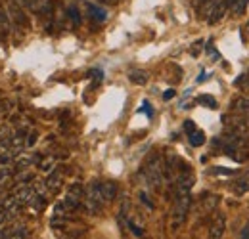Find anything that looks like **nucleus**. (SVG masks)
<instances>
[{
	"instance_id": "26",
	"label": "nucleus",
	"mask_w": 249,
	"mask_h": 239,
	"mask_svg": "<svg viewBox=\"0 0 249 239\" xmlns=\"http://www.w3.org/2000/svg\"><path fill=\"white\" fill-rule=\"evenodd\" d=\"M67 14H69V19L73 21V25L79 27V25H81V14H79L77 6H69V8H67Z\"/></svg>"
},
{
	"instance_id": "16",
	"label": "nucleus",
	"mask_w": 249,
	"mask_h": 239,
	"mask_svg": "<svg viewBox=\"0 0 249 239\" xmlns=\"http://www.w3.org/2000/svg\"><path fill=\"white\" fill-rule=\"evenodd\" d=\"M128 81H130L132 85L142 86V85H146V83H148V73H146V71H142V69H134V71H130V73H128Z\"/></svg>"
},
{
	"instance_id": "15",
	"label": "nucleus",
	"mask_w": 249,
	"mask_h": 239,
	"mask_svg": "<svg viewBox=\"0 0 249 239\" xmlns=\"http://www.w3.org/2000/svg\"><path fill=\"white\" fill-rule=\"evenodd\" d=\"M27 238H29L27 226H14V228H10V230L4 234L2 239H27Z\"/></svg>"
},
{
	"instance_id": "31",
	"label": "nucleus",
	"mask_w": 249,
	"mask_h": 239,
	"mask_svg": "<svg viewBox=\"0 0 249 239\" xmlns=\"http://www.w3.org/2000/svg\"><path fill=\"white\" fill-rule=\"evenodd\" d=\"M36 140H38V134H36V132H29V134H27V140H25V146H27V148H33Z\"/></svg>"
},
{
	"instance_id": "21",
	"label": "nucleus",
	"mask_w": 249,
	"mask_h": 239,
	"mask_svg": "<svg viewBox=\"0 0 249 239\" xmlns=\"http://www.w3.org/2000/svg\"><path fill=\"white\" fill-rule=\"evenodd\" d=\"M31 165H33V155H25V153H21V157L16 161V171L23 172V171H27Z\"/></svg>"
},
{
	"instance_id": "10",
	"label": "nucleus",
	"mask_w": 249,
	"mask_h": 239,
	"mask_svg": "<svg viewBox=\"0 0 249 239\" xmlns=\"http://www.w3.org/2000/svg\"><path fill=\"white\" fill-rule=\"evenodd\" d=\"M14 197H16V201L19 203V205H29L33 201V197H35V191H33L31 186H21V188H18L16 189V193H14Z\"/></svg>"
},
{
	"instance_id": "30",
	"label": "nucleus",
	"mask_w": 249,
	"mask_h": 239,
	"mask_svg": "<svg viewBox=\"0 0 249 239\" xmlns=\"http://www.w3.org/2000/svg\"><path fill=\"white\" fill-rule=\"evenodd\" d=\"M10 111H12V102H10V100L0 102V113H2V115H8Z\"/></svg>"
},
{
	"instance_id": "29",
	"label": "nucleus",
	"mask_w": 249,
	"mask_h": 239,
	"mask_svg": "<svg viewBox=\"0 0 249 239\" xmlns=\"http://www.w3.org/2000/svg\"><path fill=\"white\" fill-rule=\"evenodd\" d=\"M12 220V216H10V212L4 209L2 205H0V226H6L8 222Z\"/></svg>"
},
{
	"instance_id": "5",
	"label": "nucleus",
	"mask_w": 249,
	"mask_h": 239,
	"mask_svg": "<svg viewBox=\"0 0 249 239\" xmlns=\"http://www.w3.org/2000/svg\"><path fill=\"white\" fill-rule=\"evenodd\" d=\"M104 195H102V189H100V182H92L87 189H85V205L87 209L90 210L92 214L100 212L104 207Z\"/></svg>"
},
{
	"instance_id": "6",
	"label": "nucleus",
	"mask_w": 249,
	"mask_h": 239,
	"mask_svg": "<svg viewBox=\"0 0 249 239\" xmlns=\"http://www.w3.org/2000/svg\"><path fill=\"white\" fill-rule=\"evenodd\" d=\"M224 230H226V218L222 212H215L211 224H209V230H207V236L209 239H222L224 236Z\"/></svg>"
},
{
	"instance_id": "32",
	"label": "nucleus",
	"mask_w": 249,
	"mask_h": 239,
	"mask_svg": "<svg viewBox=\"0 0 249 239\" xmlns=\"http://www.w3.org/2000/svg\"><path fill=\"white\" fill-rule=\"evenodd\" d=\"M196 128H197V126H196V122H194V120H184V130H186V134H190V132H194V130H196Z\"/></svg>"
},
{
	"instance_id": "7",
	"label": "nucleus",
	"mask_w": 249,
	"mask_h": 239,
	"mask_svg": "<svg viewBox=\"0 0 249 239\" xmlns=\"http://www.w3.org/2000/svg\"><path fill=\"white\" fill-rule=\"evenodd\" d=\"M21 6L29 8L40 16H50L52 14V0H18Z\"/></svg>"
},
{
	"instance_id": "12",
	"label": "nucleus",
	"mask_w": 249,
	"mask_h": 239,
	"mask_svg": "<svg viewBox=\"0 0 249 239\" xmlns=\"http://www.w3.org/2000/svg\"><path fill=\"white\" fill-rule=\"evenodd\" d=\"M85 6H87V12H89L90 19H94V21H98V23H104V21L107 19V12H106L104 8L96 6V4H92V2H87Z\"/></svg>"
},
{
	"instance_id": "35",
	"label": "nucleus",
	"mask_w": 249,
	"mask_h": 239,
	"mask_svg": "<svg viewBox=\"0 0 249 239\" xmlns=\"http://www.w3.org/2000/svg\"><path fill=\"white\" fill-rule=\"evenodd\" d=\"M100 4H106V6H115V4H119L121 0H98Z\"/></svg>"
},
{
	"instance_id": "17",
	"label": "nucleus",
	"mask_w": 249,
	"mask_h": 239,
	"mask_svg": "<svg viewBox=\"0 0 249 239\" xmlns=\"http://www.w3.org/2000/svg\"><path fill=\"white\" fill-rule=\"evenodd\" d=\"M248 191H249V172L234 182V193H236V195H244V193H248Z\"/></svg>"
},
{
	"instance_id": "4",
	"label": "nucleus",
	"mask_w": 249,
	"mask_h": 239,
	"mask_svg": "<svg viewBox=\"0 0 249 239\" xmlns=\"http://www.w3.org/2000/svg\"><path fill=\"white\" fill-rule=\"evenodd\" d=\"M222 120H224V126H226L228 134H234V136H240V138H249V117L228 115V117H222Z\"/></svg>"
},
{
	"instance_id": "24",
	"label": "nucleus",
	"mask_w": 249,
	"mask_h": 239,
	"mask_svg": "<svg viewBox=\"0 0 249 239\" xmlns=\"http://www.w3.org/2000/svg\"><path fill=\"white\" fill-rule=\"evenodd\" d=\"M197 103H201V105H207L209 109H217V107H218L217 100H215L213 96H207V94H201V96L197 98Z\"/></svg>"
},
{
	"instance_id": "3",
	"label": "nucleus",
	"mask_w": 249,
	"mask_h": 239,
	"mask_svg": "<svg viewBox=\"0 0 249 239\" xmlns=\"http://www.w3.org/2000/svg\"><path fill=\"white\" fill-rule=\"evenodd\" d=\"M144 174H146V180H148V184L152 188H156V189L161 188V184L165 180V163L161 161V157L156 155V157H152L148 161V165L144 169Z\"/></svg>"
},
{
	"instance_id": "23",
	"label": "nucleus",
	"mask_w": 249,
	"mask_h": 239,
	"mask_svg": "<svg viewBox=\"0 0 249 239\" xmlns=\"http://www.w3.org/2000/svg\"><path fill=\"white\" fill-rule=\"evenodd\" d=\"M246 10H248V0H236V2H234V6L230 8L232 16H236V17L244 16V14H246Z\"/></svg>"
},
{
	"instance_id": "11",
	"label": "nucleus",
	"mask_w": 249,
	"mask_h": 239,
	"mask_svg": "<svg viewBox=\"0 0 249 239\" xmlns=\"http://www.w3.org/2000/svg\"><path fill=\"white\" fill-rule=\"evenodd\" d=\"M100 189H102V195H104V201L106 203H109V201H113L115 197H117V184L115 182H111V180H107V182H100Z\"/></svg>"
},
{
	"instance_id": "40",
	"label": "nucleus",
	"mask_w": 249,
	"mask_h": 239,
	"mask_svg": "<svg viewBox=\"0 0 249 239\" xmlns=\"http://www.w3.org/2000/svg\"><path fill=\"white\" fill-rule=\"evenodd\" d=\"M246 79H248V85H249V73H248V75H246Z\"/></svg>"
},
{
	"instance_id": "8",
	"label": "nucleus",
	"mask_w": 249,
	"mask_h": 239,
	"mask_svg": "<svg viewBox=\"0 0 249 239\" xmlns=\"http://www.w3.org/2000/svg\"><path fill=\"white\" fill-rule=\"evenodd\" d=\"M226 10H228L226 0H217V4L213 6V10H211V12H209V16H207V23H209V25L218 23V21L226 16Z\"/></svg>"
},
{
	"instance_id": "33",
	"label": "nucleus",
	"mask_w": 249,
	"mask_h": 239,
	"mask_svg": "<svg viewBox=\"0 0 249 239\" xmlns=\"http://www.w3.org/2000/svg\"><path fill=\"white\" fill-rule=\"evenodd\" d=\"M33 180H35V176H33L31 172H25V171H23V174H19V182H21V184H25V182H33Z\"/></svg>"
},
{
	"instance_id": "39",
	"label": "nucleus",
	"mask_w": 249,
	"mask_h": 239,
	"mask_svg": "<svg viewBox=\"0 0 249 239\" xmlns=\"http://www.w3.org/2000/svg\"><path fill=\"white\" fill-rule=\"evenodd\" d=\"M4 234H6V226H0V239L4 238Z\"/></svg>"
},
{
	"instance_id": "1",
	"label": "nucleus",
	"mask_w": 249,
	"mask_h": 239,
	"mask_svg": "<svg viewBox=\"0 0 249 239\" xmlns=\"http://www.w3.org/2000/svg\"><path fill=\"white\" fill-rule=\"evenodd\" d=\"M190 205H192V193H177L175 195V207H173V214H171L173 230H178L186 222Z\"/></svg>"
},
{
	"instance_id": "27",
	"label": "nucleus",
	"mask_w": 249,
	"mask_h": 239,
	"mask_svg": "<svg viewBox=\"0 0 249 239\" xmlns=\"http://www.w3.org/2000/svg\"><path fill=\"white\" fill-rule=\"evenodd\" d=\"M12 174H14V171H12V169H8V167H2V169H0V188H2L8 180L12 178Z\"/></svg>"
},
{
	"instance_id": "28",
	"label": "nucleus",
	"mask_w": 249,
	"mask_h": 239,
	"mask_svg": "<svg viewBox=\"0 0 249 239\" xmlns=\"http://www.w3.org/2000/svg\"><path fill=\"white\" fill-rule=\"evenodd\" d=\"M218 205V197L217 195H213V197H209L207 201H203V209L207 210V212H211V210H215Z\"/></svg>"
},
{
	"instance_id": "41",
	"label": "nucleus",
	"mask_w": 249,
	"mask_h": 239,
	"mask_svg": "<svg viewBox=\"0 0 249 239\" xmlns=\"http://www.w3.org/2000/svg\"><path fill=\"white\" fill-rule=\"evenodd\" d=\"M246 29H248V31H249V21H248V25H246Z\"/></svg>"
},
{
	"instance_id": "9",
	"label": "nucleus",
	"mask_w": 249,
	"mask_h": 239,
	"mask_svg": "<svg viewBox=\"0 0 249 239\" xmlns=\"http://www.w3.org/2000/svg\"><path fill=\"white\" fill-rule=\"evenodd\" d=\"M12 33V21L8 16V10L0 4V40H6Z\"/></svg>"
},
{
	"instance_id": "20",
	"label": "nucleus",
	"mask_w": 249,
	"mask_h": 239,
	"mask_svg": "<svg viewBox=\"0 0 249 239\" xmlns=\"http://www.w3.org/2000/svg\"><path fill=\"white\" fill-rule=\"evenodd\" d=\"M54 167H56V157H52V155L42 157V159H40V163H38V169H40L42 172H52V171H54Z\"/></svg>"
},
{
	"instance_id": "38",
	"label": "nucleus",
	"mask_w": 249,
	"mask_h": 239,
	"mask_svg": "<svg viewBox=\"0 0 249 239\" xmlns=\"http://www.w3.org/2000/svg\"><path fill=\"white\" fill-rule=\"evenodd\" d=\"M203 2H207V0H192V4H194V6H197V8H199Z\"/></svg>"
},
{
	"instance_id": "37",
	"label": "nucleus",
	"mask_w": 249,
	"mask_h": 239,
	"mask_svg": "<svg viewBox=\"0 0 249 239\" xmlns=\"http://www.w3.org/2000/svg\"><path fill=\"white\" fill-rule=\"evenodd\" d=\"M173 96H175V90H167V94H165L163 98H165V100H171Z\"/></svg>"
},
{
	"instance_id": "25",
	"label": "nucleus",
	"mask_w": 249,
	"mask_h": 239,
	"mask_svg": "<svg viewBox=\"0 0 249 239\" xmlns=\"http://www.w3.org/2000/svg\"><path fill=\"white\" fill-rule=\"evenodd\" d=\"M67 193L73 195V197H77V199H83L85 197V188L81 184H71L69 189H67Z\"/></svg>"
},
{
	"instance_id": "2",
	"label": "nucleus",
	"mask_w": 249,
	"mask_h": 239,
	"mask_svg": "<svg viewBox=\"0 0 249 239\" xmlns=\"http://www.w3.org/2000/svg\"><path fill=\"white\" fill-rule=\"evenodd\" d=\"M8 16H10V21H12V27L21 31H29L31 29V21H29V16L25 12V6H21L18 0H8Z\"/></svg>"
},
{
	"instance_id": "36",
	"label": "nucleus",
	"mask_w": 249,
	"mask_h": 239,
	"mask_svg": "<svg viewBox=\"0 0 249 239\" xmlns=\"http://www.w3.org/2000/svg\"><path fill=\"white\" fill-rule=\"evenodd\" d=\"M215 172H217V174H234V171H230V169H226V171H224V169H217Z\"/></svg>"
},
{
	"instance_id": "19",
	"label": "nucleus",
	"mask_w": 249,
	"mask_h": 239,
	"mask_svg": "<svg viewBox=\"0 0 249 239\" xmlns=\"http://www.w3.org/2000/svg\"><path fill=\"white\" fill-rule=\"evenodd\" d=\"M63 207L67 209V212H73V210H77V209H81V199H77V197H73V195H65L63 197Z\"/></svg>"
},
{
	"instance_id": "22",
	"label": "nucleus",
	"mask_w": 249,
	"mask_h": 239,
	"mask_svg": "<svg viewBox=\"0 0 249 239\" xmlns=\"http://www.w3.org/2000/svg\"><path fill=\"white\" fill-rule=\"evenodd\" d=\"M29 207H31L33 210H36V212L44 210V207H46V195H38V193H35V197H33V201L29 203Z\"/></svg>"
},
{
	"instance_id": "34",
	"label": "nucleus",
	"mask_w": 249,
	"mask_h": 239,
	"mask_svg": "<svg viewBox=\"0 0 249 239\" xmlns=\"http://www.w3.org/2000/svg\"><path fill=\"white\" fill-rule=\"evenodd\" d=\"M238 239H249V222L244 226V230L240 232V238H238Z\"/></svg>"
},
{
	"instance_id": "13",
	"label": "nucleus",
	"mask_w": 249,
	"mask_h": 239,
	"mask_svg": "<svg viewBox=\"0 0 249 239\" xmlns=\"http://www.w3.org/2000/svg\"><path fill=\"white\" fill-rule=\"evenodd\" d=\"M232 111H234L236 115L249 117V98H246V96H238V98L232 102Z\"/></svg>"
},
{
	"instance_id": "14",
	"label": "nucleus",
	"mask_w": 249,
	"mask_h": 239,
	"mask_svg": "<svg viewBox=\"0 0 249 239\" xmlns=\"http://www.w3.org/2000/svg\"><path fill=\"white\" fill-rule=\"evenodd\" d=\"M44 184H46V188H48V191H52V193H56L60 188H62L63 184V176L62 172H58V171H52L50 172V176L44 180Z\"/></svg>"
},
{
	"instance_id": "18",
	"label": "nucleus",
	"mask_w": 249,
	"mask_h": 239,
	"mask_svg": "<svg viewBox=\"0 0 249 239\" xmlns=\"http://www.w3.org/2000/svg\"><path fill=\"white\" fill-rule=\"evenodd\" d=\"M188 140H190V144H192L194 148H199V146H203V144H205V134H203L199 128H196L194 132H190V134H188Z\"/></svg>"
}]
</instances>
